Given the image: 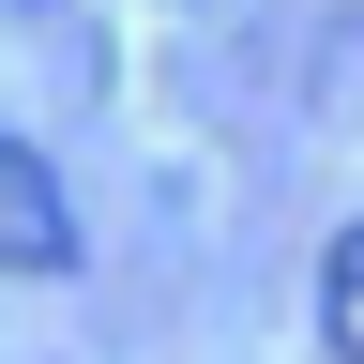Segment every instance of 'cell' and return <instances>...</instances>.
<instances>
[{
    "instance_id": "cell-1",
    "label": "cell",
    "mask_w": 364,
    "mask_h": 364,
    "mask_svg": "<svg viewBox=\"0 0 364 364\" xmlns=\"http://www.w3.org/2000/svg\"><path fill=\"white\" fill-rule=\"evenodd\" d=\"M76 258V198L31 136H0V273H61Z\"/></svg>"
},
{
    "instance_id": "cell-2",
    "label": "cell",
    "mask_w": 364,
    "mask_h": 364,
    "mask_svg": "<svg viewBox=\"0 0 364 364\" xmlns=\"http://www.w3.org/2000/svg\"><path fill=\"white\" fill-rule=\"evenodd\" d=\"M318 334L334 364H364V228H334V258H318Z\"/></svg>"
},
{
    "instance_id": "cell-3",
    "label": "cell",
    "mask_w": 364,
    "mask_h": 364,
    "mask_svg": "<svg viewBox=\"0 0 364 364\" xmlns=\"http://www.w3.org/2000/svg\"><path fill=\"white\" fill-rule=\"evenodd\" d=\"M0 16H16V0H0ZM31 16H46V0H31Z\"/></svg>"
}]
</instances>
